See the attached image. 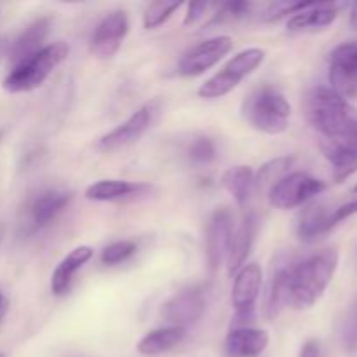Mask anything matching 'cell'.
Wrapping results in <instances>:
<instances>
[{"mask_svg":"<svg viewBox=\"0 0 357 357\" xmlns=\"http://www.w3.org/2000/svg\"><path fill=\"white\" fill-rule=\"evenodd\" d=\"M342 342H344V349L349 354L357 351V296L349 307L347 314H345L344 328H342Z\"/></svg>","mask_w":357,"mask_h":357,"instance_id":"obj_31","label":"cell"},{"mask_svg":"<svg viewBox=\"0 0 357 357\" xmlns=\"http://www.w3.org/2000/svg\"><path fill=\"white\" fill-rule=\"evenodd\" d=\"M136 251V244L132 243V241H117V243H112L108 244L107 248H105L103 251H101V264L103 265H108V267H112V265H119L122 264V261L128 260L129 257H132Z\"/></svg>","mask_w":357,"mask_h":357,"instance_id":"obj_30","label":"cell"},{"mask_svg":"<svg viewBox=\"0 0 357 357\" xmlns=\"http://www.w3.org/2000/svg\"><path fill=\"white\" fill-rule=\"evenodd\" d=\"M349 23H351V26L357 30V2L352 3V9H351V17H349Z\"/></svg>","mask_w":357,"mask_h":357,"instance_id":"obj_35","label":"cell"},{"mask_svg":"<svg viewBox=\"0 0 357 357\" xmlns=\"http://www.w3.org/2000/svg\"><path fill=\"white\" fill-rule=\"evenodd\" d=\"M68 52L70 47L65 42L44 45L40 51L14 65L13 70L3 79L2 87L7 93L13 94L30 93V91L37 89L51 75L52 70L68 58Z\"/></svg>","mask_w":357,"mask_h":357,"instance_id":"obj_4","label":"cell"},{"mask_svg":"<svg viewBox=\"0 0 357 357\" xmlns=\"http://www.w3.org/2000/svg\"><path fill=\"white\" fill-rule=\"evenodd\" d=\"M209 3L208 2H201V3H188V9H187V16H185V24L187 26H190V24H195L199 20H201L202 16L206 14V10H208Z\"/></svg>","mask_w":357,"mask_h":357,"instance_id":"obj_33","label":"cell"},{"mask_svg":"<svg viewBox=\"0 0 357 357\" xmlns=\"http://www.w3.org/2000/svg\"><path fill=\"white\" fill-rule=\"evenodd\" d=\"M354 194H357V185L354 187Z\"/></svg>","mask_w":357,"mask_h":357,"instance_id":"obj_38","label":"cell"},{"mask_svg":"<svg viewBox=\"0 0 357 357\" xmlns=\"http://www.w3.org/2000/svg\"><path fill=\"white\" fill-rule=\"evenodd\" d=\"M337 268V250H324L295 264L291 274V305L298 310L316 305L333 281Z\"/></svg>","mask_w":357,"mask_h":357,"instance_id":"obj_2","label":"cell"},{"mask_svg":"<svg viewBox=\"0 0 357 357\" xmlns=\"http://www.w3.org/2000/svg\"><path fill=\"white\" fill-rule=\"evenodd\" d=\"M352 215H357V199L347 202V204L338 206L337 209H333V211H331V216H330L331 227H337L338 223H342L344 220L351 218Z\"/></svg>","mask_w":357,"mask_h":357,"instance_id":"obj_32","label":"cell"},{"mask_svg":"<svg viewBox=\"0 0 357 357\" xmlns=\"http://www.w3.org/2000/svg\"><path fill=\"white\" fill-rule=\"evenodd\" d=\"M94 257V250L91 246H79L70 251L51 275V291L54 296H61L68 291L73 281V275Z\"/></svg>","mask_w":357,"mask_h":357,"instance_id":"obj_21","label":"cell"},{"mask_svg":"<svg viewBox=\"0 0 357 357\" xmlns=\"http://www.w3.org/2000/svg\"><path fill=\"white\" fill-rule=\"evenodd\" d=\"M188 157L199 166L211 164L216 159V143L209 136H197L188 146Z\"/></svg>","mask_w":357,"mask_h":357,"instance_id":"obj_29","label":"cell"},{"mask_svg":"<svg viewBox=\"0 0 357 357\" xmlns=\"http://www.w3.org/2000/svg\"><path fill=\"white\" fill-rule=\"evenodd\" d=\"M331 211H328L323 204H310L302 211L296 225V234L305 243L319 239L326 232H330L333 227L330 223Z\"/></svg>","mask_w":357,"mask_h":357,"instance_id":"obj_25","label":"cell"},{"mask_svg":"<svg viewBox=\"0 0 357 357\" xmlns=\"http://www.w3.org/2000/svg\"><path fill=\"white\" fill-rule=\"evenodd\" d=\"M181 7V2H167V0H157L149 3L143 14V26L145 30H155L160 24L166 23L174 13Z\"/></svg>","mask_w":357,"mask_h":357,"instance_id":"obj_27","label":"cell"},{"mask_svg":"<svg viewBox=\"0 0 357 357\" xmlns=\"http://www.w3.org/2000/svg\"><path fill=\"white\" fill-rule=\"evenodd\" d=\"M234 232V218L229 209H216L208 222L206 229V258L211 271L222 265L229 253L230 239Z\"/></svg>","mask_w":357,"mask_h":357,"instance_id":"obj_13","label":"cell"},{"mask_svg":"<svg viewBox=\"0 0 357 357\" xmlns=\"http://www.w3.org/2000/svg\"><path fill=\"white\" fill-rule=\"evenodd\" d=\"M261 284H264V272L258 264H248L239 268L236 281L232 286V307L236 310L234 323L236 328L248 326L246 323L253 321L255 305L260 296Z\"/></svg>","mask_w":357,"mask_h":357,"instance_id":"obj_8","label":"cell"},{"mask_svg":"<svg viewBox=\"0 0 357 357\" xmlns=\"http://www.w3.org/2000/svg\"><path fill=\"white\" fill-rule=\"evenodd\" d=\"M326 190V183L307 173H289L268 190V202L272 208L289 211L312 201L316 195Z\"/></svg>","mask_w":357,"mask_h":357,"instance_id":"obj_6","label":"cell"},{"mask_svg":"<svg viewBox=\"0 0 357 357\" xmlns=\"http://www.w3.org/2000/svg\"><path fill=\"white\" fill-rule=\"evenodd\" d=\"M160 108H162V101L159 98H153V100L143 103L128 121H124L121 126L101 136L98 146L105 152H114V150L132 145L152 128L155 119L159 117Z\"/></svg>","mask_w":357,"mask_h":357,"instance_id":"obj_7","label":"cell"},{"mask_svg":"<svg viewBox=\"0 0 357 357\" xmlns=\"http://www.w3.org/2000/svg\"><path fill=\"white\" fill-rule=\"evenodd\" d=\"M300 357H321V347L317 340H307L303 344L302 351H300Z\"/></svg>","mask_w":357,"mask_h":357,"instance_id":"obj_34","label":"cell"},{"mask_svg":"<svg viewBox=\"0 0 357 357\" xmlns=\"http://www.w3.org/2000/svg\"><path fill=\"white\" fill-rule=\"evenodd\" d=\"M222 185L237 202V206L246 208L257 190L255 171L250 166H234L227 169L222 176Z\"/></svg>","mask_w":357,"mask_h":357,"instance_id":"obj_23","label":"cell"},{"mask_svg":"<svg viewBox=\"0 0 357 357\" xmlns=\"http://www.w3.org/2000/svg\"><path fill=\"white\" fill-rule=\"evenodd\" d=\"M293 159L291 157H278L268 162H265L260 167L258 173H255V180H257V190L258 188H267L271 190L278 181H281L286 174H289V167H291Z\"/></svg>","mask_w":357,"mask_h":357,"instance_id":"obj_26","label":"cell"},{"mask_svg":"<svg viewBox=\"0 0 357 357\" xmlns=\"http://www.w3.org/2000/svg\"><path fill=\"white\" fill-rule=\"evenodd\" d=\"M129 33V17L124 10H112L94 28L89 49L96 58L110 59L121 49Z\"/></svg>","mask_w":357,"mask_h":357,"instance_id":"obj_11","label":"cell"},{"mask_svg":"<svg viewBox=\"0 0 357 357\" xmlns=\"http://www.w3.org/2000/svg\"><path fill=\"white\" fill-rule=\"evenodd\" d=\"M338 13H340V9H338L337 3L312 2L307 9L300 10L289 17L288 30L295 31V33L324 30L326 26L333 24V21L338 17Z\"/></svg>","mask_w":357,"mask_h":357,"instance_id":"obj_19","label":"cell"},{"mask_svg":"<svg viewBox=\"0 0 357 357\" xmlns=\"http://www.w3.org/2000/svg\"><path fill=\"white\" fill-rule=\"evenodd\" d=\"M149 185L128 180H100L86 188V199L94 202H112L149 190Z\"/></svg>","mask_w":357,"mask_h":357,"instance_id":"obj_22","label":"cell"},{"mask_svg":"<svg viewBox=\"0 0 357 357\" xmlns=\"http://www.w3.org/2000/svg\"><path fill=\"white\" fill-rule=\"evenodd\" d=\"M51 21V17H38L17 35L16 40L9 47V59L13 61V66L44 47L42 42L47 37Z\"/></svg>","mask_w":357,"mask_h":357,"instance_id":"obj_20","label":"cell"},{"mask_svg":"<svg viewBox=\"0 0 357 357\" xmlns=\"http://www.w3.org/2000/svg\"><path fill=\"white\" fill-rule=\"evenodd\" d=\"M265 52L258 47L244 49L237 52L232 59H229L225 66L215 75L209 77L201 87H199V96L204 100H218L236 89L246 77H250L258 66L264 63Z\"/></svg>","mask_w":357,"mask_h":357,"instance_id":"obj_5","label":"cell"},{"mask_svg":"<svg viewBox=\"0 0 357 357\" xmlns=\"http://www.w3.org/2000/svg\"><path fill=\"white\" fill-rule=\"evenodd\" d=\"M258 232V220L253 213L244 216L243 222L239 223L237 229H234L232 239H230L229 253H227V265H229V272H239L246 265V258L250 255L251 246L255 243V237Z\"/></svg>","mask_w":357,"mask_h":357,"instance_id":"obj_18","label":"cell"},{"mask_svg":"<svg viewBox=\"0 0 357 357\" xmlns=\"http://www.w3.org/2000/svg\"><path fill=\"white\" fill-rule=\"evenodd\" d=\"M241 115L257 131L272 136L281 135L288 129L291 105L281 91L272 86H261L244 98Z\"/></svg>","mask_w":357,"mask_h":357,"instance_id":"obj_3","label":"cell"},{"mask_svg":"<svg viewBox=\"0 0 357 357\" xmlns=\"http://www.w3.org/2000/svg\"><path fill=\"white\" fill-rule=\"evenodd\" d=\"M72 199V192L59 190V188L40 192L37 197L31 199L26 209L28 223H30L31 230H38L47 227L63 209L68 208Z\"/></svg>","mask_w":357,"mask_h":357,"instance_id":"obj_14","label":"cell"},{"mask_svg":"<svg viewBox=\"0 0 357 357\" xmlns=\"http://www.w3.org/2000/svg\"><path fill=\"white\" fill-rule=\"evenodd\" d=\"M0 357H7V354H3V352H0Z\"/></svg>","mask_w":357,"mask_h":357,"instance_id":"obj_37","label":"cell"},{"mask_svg":"<svg viewBox=\"0 0 357 357\" xmlns=\"http://www.w3.org/2000/svg\"><path fill=\"white\" fill-rule=\"evenodd\" d=\"M271 337L265 330L258 328H232L227 335L225 351L230 357H257L268 347Z\"/></svg>","mask_w":357,"mask_h":357,"instance_id":"obj_17","label":"cell"},{"mask_svg":"<svg viewBox=\"0 0 357 357\" xmlns=\"http://www.w3.org/2000/svg\"><path fill=\"white\" fill-rule=\"evenodd\" d=\"M328 77L335 93L345 100L357 98V40L344 42L331 51Z\"/></svg>","mask_w":357,"mask_h":357,"instance_id":"obj_10","label":"cell"},{"mask_svg":"<svg viewBox=\"0 0 357 357\" xmlns=\"http://www.w3.org/2000/svg\"><path fill=\"white\" fill-rule=\"evenodd\" d=\"M305 115L323 139L337 138L357 128V112L331 87H314L305 96Z\"/></svg>","mask_w":357,"mask_h":357,"instance_id":"obj_1","label":"cell"},{"mask_svg":"<svg viewBox=\"0 0 357 357\" xmlns=\"http://www.w3.org/2000/svg\"><path fill=\"white\" fill-rule=\"evenodd\" d=\"M251 3L250 2H225L220 3V7L216 9V13L213 14L211 21L208 23V26L211 24H223V23H232V21H239L243 17H246L251 13Z\"/></svg>","mask_w":357,"mask_h":357,"instance_id":"obj_28","label":"cell"},{"mask_svg":"<svg viewBox=\"0 0 357 357\" xmlns=\"http://www.w3.org/2000/svg\"><path fill=\"white\" fill-rule=\"evenodd\" d=\"M206 303L208 302L204 291L199 288H190L174 295L164 305L162 314L173 326L185 328L187 324L201 319L206 310Z\"/></svg>","mask_w":357,"mask_h":357,"instance_id":"obj_15","label":"cell"},{"mask_svg":"<svg viewBox=\"0 0 357 357\" xmlns=\"http://www.w3.org/2000/svg\"><path fill=\"white\" fill-rule=\"evenodd\" d=\"M321 152L333 166V180L337 183L347 180L357 171V128L337 138H321Z\"/></svg>","mask_w":357,"mask_h":357,"instance_id":"obj_12","label":"cell"},{"mask_svg":"<svg viewBox=\"0 0 357 357\" xmlns=\"http://www.w3.org/2000/svg\"><path fill=\"white\" fill-rule=\"evenodd\" d=\"M185 335H187V330L181 326H164V328H157V330L150 331L146 333L145 337L139 340L138 344V352L142 356L146 357H153V356H160L164 352L173 351L176 345H180L183 342Z\"/></svg>","mask_w":357,"mask_h":357,"instance_id":"obj_24","label":"cell"},{"mask_svg":"<svg viewBox=\"0 0 357 357\" xmlns=\"http://www.w3.org/2000/svg\"><path fill=\"white\" fill-rule=\"evenodd\" d=\"M234 47V42L229 35L208 38L199 42L192 49H188L178 61V73L181 77H197L208 72L215 65H218Z\"/></svg>","mask_w":357,"mask_h":357,"instance_id":"obj_9","label":"cell"},{"mask_svg":"<svg viewBox=\"0 0 357 357\" xmlns=\"http://www.w3.org/2000/svg\"><path fill=\"white\" fill-rule=\"evenodd\" d=\"M3 312H7V300H6V296L0 293V314H3Z\"/></svg>","mask_w":357,"mask_h":357,"instance_id":"obj_36","label":"cell"},{"mask_svg":"<svg viewBox=\"0 0 357 357\" xmlns=\"http://www.w3.org/2000/svg\"><path fill=\"white\" fill-rule=\"evenodd\" d=\"M295 264L284 261L278 264L268 279L267 293H265V317L268 321L275 319L286 307L291 305V274Z\"/></svg>","mask_w":357,"mask_h":357,"instance_id":"obj_16","label":"cell"}]
</instances>
